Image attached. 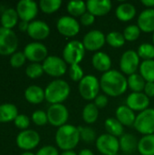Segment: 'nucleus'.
<instances>
[{"instance_id": "aec40b11", "label": "nucleus", "mask_w": 154, "mask_h": 155, "mask_svg": "<svg viewBox=\"0 0 154 155\" xmlns=\"http://www.w3.org/2000/svg\"><path fill=\"white\" fill-rule=\"evenodd\" d=\"M137 25L139 26L140 30L144 33H153L154 8H147L139 15Z\"/></svg>"}, {"instance_id": "cd10ccee", "label": "nucleus", "mask_w": 154, "mask_h": 155, "mask_svg": "<svg viewBox=\"0 0 154 155\" xmlns=\"http://www.w3.org/2000/svg\"><path fill=\"white\" fill-rule=\"evenodd\" d=\"M18 14L14 8H7L1 15L2 26L7 29H12L18 22Z\"/></svg>"}, {"instance_id": "f3484780", "label": "nucleus", "mask_w": 154, "mask_h": 155, "mask_svg": "<svg viewBox=\"0 0 154 155\" xmlns=\"http://www.w3.org/2000/svg\"><path fill=\"white\" fill-rule=\"evenodd\" d=\"M150 98L144 93H132L126 98V105L133 112H143L148 109Z\"/></svg>"}, {"instance_id": "a211bd4d", "label": "nucleus", "mask_w": 154, "mask_h": 155, "mask_svg": "<svg viewBox=\"0 0 154 155\" xmlns=\"http://www.w3.org/2000/svg\"><path fill=\"white\" fill-rule=\"evenodd\" d=\"M27 34L33 39L44 40L50 35V27L42 20H33L29 23Z\"/></svg>"}, {"instance_id": "0eeeda50", "label": "nucleus", "mask_w": 154, "mask_h": 155, "mask_svg": "<svg viewBox=\"0 0 154 155\" xmlns=\"http://www.w3.org/2000/svg\"><path fill=\"white\" fill-rule=\"evenodd\" d=\"M18 46V38L12 29L0 27V54L9 55L15 54Z\"/></svg>"}, {"instance_id": "7ed1b4c3", "label": "nucleus", "mask_w": 154, "mask_h": 155, "mask_svg": "<svg viewBox=\"0 0 154 155\" xmlns=\"http://www.w3.org/2000/svg\"><path fill=\"white\" fill-rule=\"evenodd\" d=\"M70 85L69 84L61 79L52 81L44 90L45 100L51 104H62L70 95Z\"/></svg>"}, {"instance_id": "c756f323", "label": "nucleus", "mask_w": 154, "mask_h": 155, "mask_svg": "<svg viewBox=\"0 0 154 155\" xmlns=\"http://www.w3.org/2000/svg\"><path fill=\"white\" fill-rule=\"evenodd\" d=\"M105 130L107 134L114 136L121 137L123 135V125L116 119V118H108L104 123Z\"/></svg>"}, {"instance_id": "423d86ee", "label": "nucleus", "mask_w": 154, "mask_h": 155, "mask_svg": "<svg viewBox=\"0 0 154 155\" xmlns=\"http://www.w3.org/2000/svg\"><path fill=\"white\" fill-rule=\"evenodd\" d=\"M136 131L143 135L154 134V109L148 108L136 115L133 124Z\"/></svg>"}, {"instance_id": "6e6552de", "label": "nucleus", "mask_w": 154, "mask_h": 155, "mask_svg": "<svg viewBox=\"0 0 154 155\" xmlns=\"http://www.w3.org/2000/svg\"><path fill=\"white\" fill-rule=\"evenodd\" d=\"M46 114H47L48 123L51 125L58 127V128L66 124L69 119L68 109L63 104H51Z\"/></svg>"}, {"instance_id": "5701e85b", "label": "nucleus", "mask_w": 154, "mask_h": 155, "mask_svg": "<svg viewBox=\"0 0 154 155\" xmlns=\"http://www.w3.org/2000/svg\"><path fill=\"white\" fill-rule=\"evenodd\" d=\"M116 17L122 22H128L134 18L136 15V8L133 4L123 3L119 5L115 10Z\"/></svg>"}, {"instance_id": "dca6fc26", "label": "nucleus", "mask_w": 154, "mask_h": 155, "mask_svg": "<svg viewBox=\"0 0 154 155\" xmlns=\"http://www.w3.org/2000/svg\"><path fill=\"white\" fill-rule=\"evenodd\" d=\"M15 10L22 21L30 22L38 13V5L33 0H21L17 3Z\"/></svg>"}, {"instance_id": "4468645a", "label": "nucleus", "mask_w": 154, "mask_h": 155, "mask_svg": "<svg viewBox=\"0 0 154 155\" xmlns=\"http://www.w3.org/2000/svg\"><path fill=\"white\" fill-rule=\"evenodd\" d=\"M40 143V135L34 130H25L18 134L16 137L17 146L28 152L29 150L34 149Z\"/></svg>"}, {"instance_id": "49530a36", "label": "nucleus", "mask_w": 154, "mask_h": 155, "mask_svg": "<svg viewBox=\"0 0 154 155\" xmlns=\"http://www.w3.org/2000/svg\"><path fill=\"white\" fill-rule=\"evenodd\" d=\"M98 109L104 108L108 104V97L105 94H98V96L94 99L93 103Z\"/></svg>"}, {"instance_id": "bb28decb", "label": "nucleus", "mask_w": 154, "mask_h": 155, "mask_svg": "<svg viewBox=\"0 0 154 155\" xmlns=\"http://www.w3.org/2000/svg\"><path fill=\"white\" fill-rule=\"evenodd\" d=\"M137 150L141 155H154V134L143 135L139 141Z\"/></svg>"}, {"instance_id": "f03ea898", "label": "nucleus", "mask_w": 154, "mask_h": 155, "mask_svg": "<svg viewBox=\"0 0 154 155\" xmlns=\"http://www.w3.org/2000/svg\"><path fill=\"white\" fill-rule=\"evenodd\" d=\"M81 140L78 127L64 124L58 128L55 134V143L63 151H73Z\"/></svg>"}, {"instance_id": "9d476101", "label": "nucleus", "mask_w": 154, "mask_h": 155, "mask_svg": "<svg viewBox=\"0 0 154 155\" xmlns=\"http://www.w3.org/2000/svg\"><path fill=\"white\" fill-rule=\"evenodd\" d=\"M67 64L65 61L56 55H49L43 62L44 72L53 77H60L66 73Z\"/></svg>"}, {"instance_id": "58836bf2", "label": "nucleus", "mask_w": 154, "mask_h": 155, "mask_svg": "<svg viewBox=\"0 0 154 155\" xmlns=\"http://www.w3.org/2000/svg\"><path fill=\"white\" fill-rule=\"evenodd\" d=\"M44 68L43 65L40 64L39 63H32L30 64L26 69H25V74L28 77L34 79L40 77L44 74Z\"/></svg>"}, {"instance_id": "3c124183", "label": "nucleus", "mask_w": 154, "mask_h": 155, "mask_svg": "<svg viewBox=\"0 0 154 155\" xmlns=\"http://www.w3.org/2000/svg\"><path fill=\"white\" fill-rule=\"evenodd\" d=\"M78 155H94L93 153L89 149H83L79 152Z\"/></svg>"}, {"instance_id": "864d4df0", "label": "nucleus", "mask_w": 154, "mask_h": 155, "mask_svg": "<svg viewBox=\"0 0 154 155\" xmlns=\"http://www.w3.org/2000/svg\"><path fill=\"white\" fill-rule=\"evenodd\" d=\"M21 155H35L33 153H31V152H25V153H23Z\"/></svg>"}, {"instance_id": "ea45409f", "label": "nucleus", "mask_w": 154, "mask_h": 155, "mask_svg": "<svg viewBox=\"0 0 154 155\" xmlns=\"http://www.w3.org/2000/svg\"><path fill=\"white\" fill-rule=\"evenodd\" d=\"M69 76L71 80L74 82H80L84 77V70L79 64H73L70 65L69 68Z\"/></svg>"}, {"instance_id": "e433bc0d", "label": "nucleus", "mask_w": 154, "mask_h": 155, "mask_svg": "<svg viewBox=\"0 0 154 155\" xmlns=\"http://www.w3.org/2000/svg\"><path fill=\"white\" fill-rule=\"evenodd\" d=\"M141 30L137 25H130L125 27L123 31V36L126 41L133 42L140 37Z\"/></svg>"}, {"instance_id": "603ef678", "label": "nucleus", "mask_w": 154, "mask_h": 155, "mask_svg": "<svg viewBox=\"0 0 154 155\" xmlns=\"http://www.w3.org/2000/svg\"><path fill=\"white\" fill-rule=\"evenodd\" d=\"M60 155H78L74 151H64Z\"/></svg>"}, {"instance_id": "4c0bfd02", "label": "nucleus", "mask_w": 154, "mask_h": 155, "mask_svg": "<svg viewBox=\"0 0 154 155\" xmlns=\"http://www.w3.org/2000/svg\"><path fill=\"white\" fill-rule=\"evenodd\" d=\"M78 130L80 133L81 139L85 143H93L94 142L96 138V133L94 130L91 127H84V126H78Z\"/></svg>"}, {"instance_id": "8fccbe9b", "label": "nucleus", "mask_w": 154, "mask_h": 155, "mask_svg": "<svg viewBox=\"0 0 154 155\" xmlns=\"http://www.w3.org/2000/svg\"><path fill=\"white\" fill-rule=\"evenodd\" d=\"M28 25H29V23H28V22L21 21V22L19 23V29H20L21 31H26V32H27Z\"/></svg>"}, {"instance_id": "393cba45", "label": "nucleus", "mask_w": 154, "mask_h": 155, "mask_svg": "<svg viewBox=\"0 0 154 155\" xmlns=\"http://www.w3.org/2000/svg\"><path fill=\"white\" fill-rule=\"evenodd\" d=\"M120 149L125 153H133L138 149V140L135 135L131 134H124L120 137Z\"/></svg>"}, {"instance_id": "473e14b6", "label": "nucleus", "mask_w": 154, "mask_h": 155, "mask_svg": "<svg viewBox=\"0 0 154 155\" xmlns=\"http://www.w3.org/2000/svg\"><path fill=\"white\" fill-rule=\"evenodd\" d=\"M140 74L146 82L154 83V60H145L139 67Z\"/></svg>"}, {"instance_id": "b1692460", "label": "nucleus", "mask_w": 154, "mask_h": 155, "mask_svg": "<svg viewBox=\"0 0 154 155\" xmlns=\"http://www.w3.org/2000/svg\"><path fill=\"white\" fill-rule=\"evenodd\" d=\"M25 97L30 104H41L45 99L44 90L38 85H30L25 91Z\"/></svg>"}, {"instance_id": "a18cd8bd", "label": "nucleus", "mask_w": 154, "mask_h": 155, "mask_svg": "<svg viewBox=\"0 0 154 155\" xmlns=\"http://www.w3.org/2000/svg\"><path fill=\"white\" fill-rule=\"evenodd\" d=\"M94 20H95V16L93 15L92 14H90L89 12L84 13V14L80 17V23H81L83 25H85V26L92 25L94 23Z\"/></svg>"}, {"instance_id": "4be33fe9", "label": "nucleus", "mask_w": 154, "mask_h": 155, "mask_svg": "<svg viewBox=\"0 0 154 155\" xmlns=\"http://www.w3.org/2000/svg\"><path fill=\"white\" fill-rule=\"evenodd\" d=\"M116 119L123 126H132L134 124L136 115L134 112L127 105H120L115 112Z\"/></svg>"}, {"instance_id": "5fc2aeb1", "label": "nucleus", "mask_w": 154, "mask_h": 155, "mask_svg": "<svg viewBox=\"0 0 154 155\" xmlns=\"http://www.w3.org/2000/svg\"><path fill=\"white\" fill-rule=\"evenodd\" d=\"M152 42H153V45H154V32H153V36H152Z\"/></svg>"}, {"instance_id": "20e7f679", "label": "nucleus", "mask_w": 154, "mask_h": 155, "mask_svg": "<svg viewBox=\"0 0 154 155\" xmlns=\"http://www.w3.org/2000/svg\"><path fill=\"white\" fill-rule=\"evenodd\" d=\"M85 50L83 42L72 40L65 45L63 50V59L69 65L79 64L85 55Z\"/></svg>"}, {"instance_id": "39448f33", "label": "nucleus", "mask_w": 154, "mask_h": 155, "mask_svg": "<svg viewBox=\"0 0 154 155\" xmlns=\"http://www.w3.org/2000/svg\"><path fill=\"white\" fill-rule=\"evenodd\" d=\"M100 80L94 75H85L78 84V91L80 95L86 101L94 100L100 92Z\"/></svg>"}, {"instance_id": "2f4dec72", "label": "nucleus", "mask_w": 154, "mask_h": 155, "mask_svg": "<svg viewBox=\"0 0 154 155\" xmlns=\"http://www.w3.org/2000/svg\"><path fill=\"white\" fill-rule=\"evenodd\" d=\"M67 12L73 17H81L87 12L86 2L84 1H71L67 4Z\"/></svg>"}, {"instance_id": "c03bdc74", "label": "nucleus", "mask_w": 154, "mask_h": 155, "mask_svg": "<svg viewBox=\"0 0 154 155\" xmlns=\"http://www.w3.org/2000/svg\"><path fill=\"white\" fill-rule=\"evenodd\" d=\"M35 155H59L58 150L52 145H45L42 147Z\"/></svg>"}, {"instance_id": "1a4fd4ad", "label": "nucleus", "mask_w": 154, "mask_h": 155, "mask_svg": "<svg viewBox=\"0 0 154 155\" xmlns=\"http://www.w3.org/2000/svg\"><path fill=\"white\" fill-rule=\"evenodd\" d=\"M96 148L102 155H116L120 150V143L118 138L109 134H104L100 135L96 141Z\"/></svg>"}, {"instance_id": "c9c22d12", "label": "nucleus", "mask_w": 154, "mask_h": 155, "mask_svg": "<svg viewBox=\"0 0 154 155\" xmlns=\"http://www.w3.org/2000/svg\"><path fill=\"white\" fill-rule=\"evenodd\" d=\"M62 5L61 0H41L39 6L41 10L45 14H53L59 10Z\"/></svg>"}, {"instance_id": "2eb2a0df", "label": "nucleus", "mask_w": 154, "mask_h": 155, "mask_svg": "<svg viewBox=\"0 0 154 155\" xmlns=\"http://www.w3.org/2000/svg\"><path fill=\"white\" fill-rule=\"evenodd\" d=\"M106 43V35L100 30H92L88 32L83 39L84 46L88 51H98Z\"/></svg>"}, {"instance_id": "a19ab883", "label": "nucleus", "mask_w": 154, "mask_h": 155, "mask_svg": "<svg viewBox=\"0 0 154 155\" xmlns=\"http://www.w3.org/2000/svg\"><path fill=\"white\" fill-rule=\"evenodd\" d=\"M32 120L34 124H35L38 126H44L48 123L47 114L42 110H37L33 113L32 114Z\"/></svg>"}, {"instance_id": "f257e3e1", "label": "nucleus", "mask_w": 154, "mask_h": 155, "mask_svg": "<svg viewBox=\"0 0 154 155\" xmlns=\"http://www.w3.org/2000/svg\"><path fill=\"white\" fill-rule=\"evenodd\" d=\"M100 85L105 95L117 97L126 92L128 82L123 73L117 70H110L101 76Z\"/></svg>"}, {"instance_id": "de8ad7c7", "label": "nucleus", "mask_w": 154, "mask_h": 155, "mask_svg": "<svg viewBox=\"0 0 154 155\" xmlns=\"http://www.w3.org/2000/svg\"><path fill=\"white\" fill-rule=\"evenodd\" d=\"M144 94L149 97H154V83L152 82H146L145 87H144Z\"/></svg>"}, {"instance_id": "ddd939ff", "label": "nucleus", "mask_w": 154, "mask_h": 155, "mask_svg": "<svg viewBox=\"0 0 154 155\" xmlns=\"http://www.w3.org/2000/svg\"><path fill=\"white\" fill-rule=\"evenodd\" d=\"M24 54L29 61L33 63H39L47 58L48 50L46 46L39 42H33L26 45L24 49Z\"/></svg>"}, {"instance_id": "a878e982", "label": "nucleus", "mask_w": 154, "mask_h": 155, "mask_svg": "<svg viewBox=\"0 0 154 155\" xmlns=\"http://www.w3.org/2000/svg\"><path fill=\"white\" fill-rule=\"evenodd\" d=\"M18 115V110L12 104H4L0 105V123H8L15 121Z\"/></svg>"}, {"instance_id": "9b49d317", "label": "nucleus", "mask_w": 154, "mask_h": 155, "mask_svg": "<svg viewBox=\"0 0 154 155\" xmlns=\"http://www.w3.org/2000/svg\"><path fill=\"white\" fill-rule=\"evenodd\" d=\"M140 67V57L136 51H125L120 59V68L123 74H133Z\"/></svg>"}, {"instance_id": "7c9ffc66", "label": "nucleus", "mask_w": 154, "mask_h": 155, "mask_svg": "<svg viewBox=\"0 0 154 155\" xmlns=\"http://www.w3.org/2000/svg\"><path fill=\"white\" fill-rule=\"evenodd\" d=\"M82 116L83 120L86 124H93L97 121L99 117V109L93 103H89L83 109Z\"/></svg>"}, {"instance_id": "f704fd0d", "label": "nucleus", "mask_w": 154, "mask_h": 155, "mask_svg": "<svg viewBox=\"0 0 154 155\" xmlns=\"http://www.w3.org/2000/svg\"><path fill=\"white\" fill-rule=\"evenodd\" d=\"M137 54L140 58L145 60H154V45L150 43L142 44L137 50Z\"/></svg>"}, {"instance_id": "79ce46f5", "label": "nucleus", "mask_w": 154, "mask_h": 155, "mask_svg": "<svg viewBox=\"0 0 154 155\" xmlns=\"http://www.w3.org/2000/svg\"><path fill=\"white\" fill-rule=\"evenodd\" d=\"M25 60H26V57L24 52H15V54H12L10 58V64L13 67L18 68V67H21L25 63Z\"/></svg>"}, {"instance_id": "f8f14e48", "label": "nucleus", "mask_w": 154, "mask_h": 155, "mask_svg": "<svg viewBox=\"0 0 154 155\" xmlns=\"http://www.w3.org/2000/svg\"><path fill=\"white\" fill-rule=\"evenodd\" d=\"M56 28L62 35L73 37L79 33L80 23L71 15H64L58 19Z\"/></svg>"}, {"instance_id": "6e6d98bb", "label": "nucleus", "mask_w": 154, "mask_h": 155, "mask_svg": "<svg viewBox=\"0 0 154 155\" xmlns=\"http://www.w3.org/2000/svg\"><path fill=\"white\" fill-rule=\"evenodd\" d=\"M116 155H119V154H116Z\"/></svg>"}, {"instance_id": "72a5a7b5", "label": "nucleus", "mask_w": 154, "mask_h": 155, "mask_svg": "<svg viewBox=\"0 0 154 155\" xmlns=\"http://www.w3.org/2000/svg\"><path fill=\"white\" fill-rule=\"evenodd\" d=\"M125 41L123 34L120 32H111L106 35V43L113 48L122 47L125 44Z\"/></svg>"}, {"instance_id": "6ab92c4d", "label": "nucleus", "mask_w": 154, "mask_h": 155, "mask_svg": "<svg viewBox=\"0 0 154 155\" xmlns=\"http://www.w3.org/2000/svg\"><path fill=\"white\" fill-rule=\"evenodd\" d=\"M113 4L109 0H89L86 2L87 12L96 16L106 15L112 9Z\"/></svg>"}, {"instance_id": "37998d69", "label": "nucleus", "mask_w": 154, "mask_h": 155, "mask_svg": "<svg viewBox=\"0 0 154 155\" xmlns=\"http://www.w3.org/2000/svg\"><path fill=\"white\" fill-rule=\"evenodd\" d=\"M15 124L19 129L26 130V128H28L30 124V120L25 114H18L17 117L15 119Z\"/></svg>"}, {"instance_id": "09e8293b", "label": "nucleus", "mask_w": 154, "mask_h": 155, "mask_svg": "<svg viewBox=\"0 0 154 155\" xmlns=\"http://www.w3.org/2000/svg\"><path fill=\"white\" fill-rule=\"evenodd\" d=\"M142 4L148 8H153L154 7V0H143Z\"/></svg>"}, {"instance_id": "412c9836", "label": "nucleus", "mask_w": 154, "mask_h": 155, "mask_svg": "<svg viewBox=\"0 0 154 155\" xmlns=\"http://www.w3.org/2000/svg\"><path fill=\"white\" fill-rule=\"evenodd\" d=\"M92 64L93 68L103 74L110 71L112 67V59L109 54L104 52H96L92 58Z\"/></svg>"}, {"instance_id": "c85d7f7f", "label": "nucleus", "mask_w": 154, "mask_h": 155, "mask_svg": "<svg viewBox=\"0 0 154 155\" xmlns=\"http://www.w3.org/2000/svg\"><path fill=\"white\" fill-rule=\"evenodd\" d=\"M127 82L128 88H130L133 93H143L146 84V81L143 79V77L137 73L129 75V77L127 78Z\"/></svg>"}]
</instances>
